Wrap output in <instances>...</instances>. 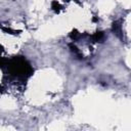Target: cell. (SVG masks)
<instances>
[{"label": "cell", "instance_id": "cell-1", "mask_svg": "<svg viewBox=\"0 0 131 131\" xmlns=\"http://www.w3.org/2000/svg\"><path fill=\"white\" fill-rule=\"evenodd\" d=\"M10 73L17 78H26L31 75V68L24 58H14L9 67Z\"/></svg>", "mask_w": 131, "mask_h": 131}]
</instances>
